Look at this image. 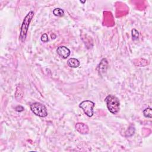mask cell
Instances as JSON below:
<instances>
[{"instance_id":"obj_13","label":"cell","mask_w":152,"mask_h":152,"mask_svg":"<svg viewBox=\"0 0 152 152\" xmlns=\"http://www.w3.org/2000/svg\"><path fill=\"white\" fill-rule=\"evenodd\" d=\"M41 41H42V42H43L44 43H47L48 42V41H49L48 36V35L47 34H44L42 35Z\"/></svg>"},{"instance_id":"obj_8","label":"cell","mask_w":152,"mask_h":152,"mask_svg":"<svg viewBox=\"0 0 152 152\" xmlns=\"http://www.w3.org/2000/svg\"><path fill=\"white\" fill-rule=\"evenodd\" d=\"M67 64L69 67L71 68H78L80 65V63L76 58H70L67 61Z\"/></svg>"},{"instance_id":"obj_5","label":"cell","mask_w":152,"mask_h":152,"mask_svg":"<svg viewBox=\"0 0 152 152\" xmlns=\"http://www.w3.org/2000/svg\"><path fill=\"white\" fill-rule=\"evenodd\" d=\"M57 52L59 56L64 59L68 58L71 54L70 50L64 46L59 47L57 49Z\"/></svg>"},{"instance_id":"obj_3","label":"cell","mask_w":152,"mask_h":152,"mask_svg":"<svg viewBox=\"0 0 152 152\" xmlns=\"http://www.w3.org/2000/svg\"><path fill=\"white\" fill-rule=\"evenodd\" d=\"M30 109L35 115L40 117H46L48 112L45 106L39 102H34L30 105Z\"/></svg>"},{"instance_id":"obj_11","label":"cell","mask_w":152,"mask_h":152,"mask_svg":"<svg viewBox=\"0 0 152 152\" xmlns=\"http://www.w3.org/2000/svg\"><path fill=\"white\" fill-rule=\"evenodd\" d=\"M131 34H132V37H133V41L138 40V38H139V33H138V32L136 29H133L131 30Z\"/></svg>"},{"instance_id":"obj_6","label":"cell","mask_w":152,"mask_h":152,"mask_svg":"<svg viewBox=\"0 0 152 152\" xmlns=\"http://www.w3.org/2000/svg\"><path fill=\"white\" fill-rule=\"evenodd\" d=\"M76 129L80 134H86L89 133V127L86 124L82 122H78L76 124Z\"/></svg>"},{"instance_id":"obj_9","label":"cell","mask_w":152,"mask_h":152,"mask_svg":"<svg viewBox=\"0 0 152 152\" xmlns=\"http://www.w3.org/2000/svg\"><path fill=\"white\" fill-rule=\"evenodd\" d=\"M53 14L57 17H63L64 14V11L60 8H56L53 11Z\"/></svg>"},{"instance_id":"obj_2","label":"cell","mask_w":152,"mask_h":152,"mask_svg":"<svg viewBox=\"0 0 152 152\" xmlns=\"http://www.w3.org/2000/svg\"><path fill=\"white\" fill-rule=\"evenodd\" d=\"M109 111L112 114H118L120 109V102L118 99L112 95H108L105 99Z\"/></svg>"},{"instance_id":"obj_7","label":"cell","mask_w":152,"mask_h":152,"mask_svg":"<svg viewBox=\"0 0 152 152\" xmlns=\"http://www.w3.org/2000/svg\"><path fill=\"white\" fill-rule=\"evenodd\" d=\"M108 61L106 58H103L102 59L99 65V73L102 74V73H105L107 71L108 68Z\"/></svg>"},{"instance_id":"obj_14","label":"cell","mask_w":152,"mask_h":152,"mask_svg":"<svg viewBox=\"0 0 152 152\" xmlns=\"http://www.w3.org/2000/svg\"><path fill=\"white\" fill-rule=\"evenodd\" d=\"M24 110V107H22V106H21V105H18V106H17V107H16L15 108V111L18 112H22Z\"/></svg>"},{"instance_id":"obj_12","label":"cell","mask_w":152,"mask_h":152,"mask_svg":"<svg viewBox=\"0 0 152 152\" xmlns=\"http://www.w3.org/2000/svg\"><path fill=\"white\" fill-rule=\"evenodd\" d=\"M135 133V129L133 127H130L127 130V131H126V136L127 137H131L133 135H134Z\"/></svg>"},{"instance_id":"obj_15","label":"cell","mask_w":152,"mask_h":152,"mask_svg":"<svg viewBox=\"0 0 152 152\" xmlns=\"http://www.w3.org/2000/svg\"><path fill=\"white\" fill-rule=\"evenodd\" d=\"M16 93H18V96H19V100L18 101H20L21 99L23 97V94H22V92L21 91V90H18V87L17 88V90H16Z\"/></svg>"},{"instance_id":"obj_4","label":"cell","mask_w":152,"mask_h":152,"mask_svg":"<svg viewBox=\"0 0 152 152\" xmlns=\"http://www.w3.org/2000/svg\"><path fill=\"white\" fill-rule=\"evenodd\" d=\"M95 103L92 101L87 100L81 102L79 105V107L82 108L84 114L89 117H91L94 115L93 108L95 107Z\"/></svg>"},{"instance_id":"obj_1","label":"cell","mask_w":152,"mask_h":152,"mask_svg":"<svg viewBox=\"0 0 152 152\" xmlns=\"http://www.w3.org/2000/svg\"><path fill=\"white\" fill-rule=\"evenodd\" d=\"M34 17V11H30L28 14L26 15L23 20L22 26L20 32L19 39L22 42H24L26 40V36L28 35V32L29 30V28L30 24L33 18Z\"/></svg>"},{"instance_id":"obj_10","label":"cell","mask_w":152,"mask_h":152,"mask_svg":"<svg viewBox=\"0 0 152 152\" xmlns=\"http://www.w3.org/2000/svg\"><path fill=\"white\" fill-rule=\"evenodd\" d=\"M151 109L150 108H147L143 111V115L146 118H151Z\"/></svg>"}]
</instances>
